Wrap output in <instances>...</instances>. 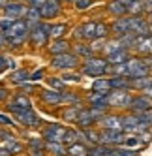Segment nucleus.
<instances>
[{"instance_id": "42", "label": "nucleus", "mask_w": 152, "mask_h": 156, "mask_svg": "<svg viewBox=\"0 0 152 156\" xmlns=\"http://www.w3.org/2000/svg\"><path fill=\"white\" fill-rule=\"evenodd\" d=\"M79 113H81V109H77V107L66 109V111H64V120H77Z\"/></svg>"}, {"instance_id": "9", "label": "nucleus", "mask_w": 152, "mask_h": 156, "mask_svg": "<svg viewBox=\"0 0 152 156\" xmlns=\"http://www.w3.org/2000/svg\"><path fill=\"white\" fill-rule=\"evenodd\" d=\"M148 109H152V98H148L145 92L139 96H133L132 105H130L132 113H143V111H148Z\"/></svg>"}, {"instance_id": "30", "label": "nucleus", "mask_w": 152, "mask_h": 156, "mask_svg": "<svg viewBox=\"0 0 152 156\" xmlns=\"http://www.w3.org/2000/svg\"><path fill=\"white\" fill-rule=\"evenodd\" d=\"M45 149L51 151V152H55L57 156L68 154V149H62V143H58V141H47V143H45Z\"/></svg>"}, {"instance_id": "40", "label": "nucleus", "mask_w": 152, "mask_h": 156, "mask_svg": "<svg viewBox=\"0 0 152 156\" xmlns=\"http://www.w3.org/2000/svg\"><path fill=\"white\" fill-rule=\"evenodd\" d=\"M64 30H66V25H51L49 34H51V38H60L64 34Z\"/></svg>"}, {"instance_id": "19", "label": "nucleus", "mask_w": 152, "mask_h": 156, "mask_svg": "<svg viewBox=\"0 0 152 156\" xmlns=\"http://www.w3.org/2000/svg\"><path fill=\"white\" fill-rule=\"evenodd\" d=\"M135 49L141 55H152V34H148V36H139Z\"/></svg>"}, {"instance_id": "5", "label": "nucleus", "mask_w": 152, "mask_h": 156, "mask_svg": "<svg viewBox=\"0 0 152 156\" xmlns=\"http://www.w3.org/2000/svg\"><path fill=\"white\" fill-rule=\"evenodd\" d=\"M53 68L57 70H68V68H75L79 64V55L75 53H60V55H55L51 60Z\"/></svg>"}, {"instance_id": "11", "label": "nucleus", "mask_w": 152, "mask_h": 156, "mask_svg": "<svg viewBox=\"0 0 152 156\" xmlns=\"http://www.w3.org/2000/svg\"><path fill=\"white\" fill-rule=\"evenodd\" d=\"M26 12H28V9L21 4V2H8L4 6V17H9V19H13V21L25 17Z\"/></svg>"}, {"instance_id": "48", "label": "nucleus", "mask_w": 152, "mask_h": 156, "mask_svg": "<svg viewBox=\"0 0 152 156\" xmlns=\"http://www.w3.org/2000/svg\"><path fill=\"white\" fill-rule=\"evenodd\" d=\"M45 2H47V0H28V4H30L32 8H41Z\"/></svg>"}, {"instance_id": "35", "label": "nucleus", "mask_w": 152, "mask_h": 156, "mask_svg": "<svg viewBox=\"0 0 152 156\" xmlns=\"http://www.w3.org/2000/svg\"><path fill=\"white\" fill-rule=\"evenodd\" d=\"M75 55L85 57V58H90L92 57V47L85 45V43H77V45H75Z\"/></svg>"}, {"instance_id": "4", "label": "nucleus", "mask_w": 152, "mask_h": 156, "mask_svg": "<svg viewBox=\"0 0 152 156\" xmlns=\"http://www.w3.org/2000/svg\"><path fill=\"white\" fill-rule=\"evenodd\" d=\"M49 30H51V25L49 23H36L34 27L30 28V41L34 43V45H38V47H41V45H45L47 43V40L51 38V34H49Z\"/></svg>"}, {"instance_id": "10", "label": "nucleus", "mask_w": 152, "mask_h": 156, "mask_svg": "<svg viewBox=\"0 0 152 156\" xmlns=\"http://www.w3.org/2000/svg\"><path fill=\"white\" fill-rule=\"evenodd\" d=\"M66 130L68 128H64L60 124H49L45 130H43V137H45L47 141H58V143H62L64 136H66Z\"/></svg>"}, {"instance_id": "25", "label": "nucleus", "mask_w": 152, "mask_h": 156, "mask_svg": "<svg viewBox=\"0 0 152 156\" xmlns=\"http://www.w3.org/2000/svg\"><path fill=\"white\" fill-rule=\"evenodd\" d=\"M70 49V43L66 40H62V38H55V41L49 43V51L53 55H60V53H68Z\"/></svg>"}, {"instance_id": "8", "label": "nucleus", "mask_w": 152, "mask_h": 156, "mask_svg": "<svg viewBox=\"0 0 152 156\" xmlns=\"http://www.w3.org/2000/svg\"><path fill=\"white\" fill-rule=\"evenodd\" d=\"M132 17V28H130V32H133V34L137 36H148L152 34L150 30V23L147 19H143L141 15H130Z\"/></svg>"}, {"instance_id": "50", "label": "nucleus", "mask_w": 152, "mask_h": 156, "mask_svg": "<svg viewBox=\"0 0 152 156\" xmlns=\"http://www.w3.org/2000/svg\"><path fill=\"white\" fill-rule=\"evenodd\" d=\"M4 47H8V36L0 32V49H4Z\"/></svg>"}, {"instance_id": "23", "label": "nucleus", "mask_w": 152, "mask_h": 156, "mask_svg": "<svg viewBox=\"0 0 152 156\" xmlns=\"http://www.w3.org/2000/svg\"><path fill=\"white\" fill-rule=\"evenodd\" d=\"M122 147L132 149V151H141V149H145V143H143V139H141L139 136H132V133H130V136H126Z\"/></svg>"}, {"instance_id": "24", "label": "nucleus", "mask_w": 152, "mask_h": 156, "mask_svg": "<svg viewBox=\"0 0 152 156\" xmlns=\"http://www.w3.org/2000/svg\"><path fill=\"white\" fill-rule=\"evenodd\" d=\"M88 149H90V147H86L85 143L75 141V143L68 145V154H70V156H88Z\"/></svg>"}, {"instance_id": "22", "label": "nucleus", "mask_w": 152, "mask_h": 156, "mask_svg": "<svg viewBox=\"0 0 152 156\" xmlns=\"http://www.w3.org/2000/svg\"><path fill=\"white\" fill-rule=\"evenodd\" d=\"M116 40L120 41V45H122L124 49H135V45H137V40H139V36H137V34H133V32H126V34L118 36Z\"/></svg>"}, {"instance_id": "2", "label": "nucleus", "mask_w": 152, "mask_h": 156, "mask_svg": "<svg viewBox=\"0 0 152 156\" xmlns=\"http://www.w3.org/2000/svg\"><path fill=\"white\" fill-rule=\"evenodd\" d=\"M132 100H133V96L130 94L128 88H113L109 96H107L109 107H118V109H130Z\"/></svg>"}, {"instance_id": "14", "label": "nucleus", "mask_w": 152, "mask_h": 156, "mask_svg": "<svg viewBox=\"0 0 152 156\" xmlns=\"http://www.w3.org/2000/svg\"><path fill=\"white\" fill-rule=\"evenodd\" d=\"M40 12H41V17H43V19H51V17L58 15V13H60V4H58V0H47V2L40 8Z\"/></svg>"}, {"instance_id": "41", "label": "nucleus", "mask_w": 152, "mask_h": 156, "mask_svg": "<svg viewBox=\"0 0 152 156\" xmlns=\"http://www.w3.org/2000/svg\"><path fill=\"white\" fill-rule=\"evenodd\" d=\"M107 32H109L107 25H103V23H96V40H103V38L107 36Z\"/></svg>"}, {"instance_id": "44", "label": "nucleus", "mask_w": 152, "mask_h": 156, "mask_svg": "<svg viewBox=\"0 0 152 156\" xmlns=\"http://www.w3.org/2000/svg\"><path fill=\"white\" fill-rule=\"evenodd\" d=\"M92 4V0H75V8L77 9H86Z\"/></svg>"}, {"instance_id": "38", "label": "nucleus", "mask_w": 152, "mask_h": 156, "mask_svg": "<svg viewBox=\"0 0 152 156\" xmlns=\"http://www.w3.org/2000/svg\"><path fill=\"white\" fill-rule=\"evenodd\" d=\"M137 117H139V120H141V124L152 128V109L143 111V113H137Z\"/></svg>"}, {"instance_id": "37", "label": "nucleus", "mask_w": 152, "mask_h": 156, "mask_svg": "<svg viewBox=\"0 0 152 156\" xmlns=\"http://www.w3.org/2000/svg\"><path fill=\"white\" fill-rule=\"evenodd\" d=\"M26 79H30V73L25 72V70H17V72L12 73V81H13V83H23V81H26Z\"/></svg>"}, {"instance_id": "28", "label": "nucleus", "mask_w": 152, "mask_h": 156, "mask_svg": "<svg viewBox=\"0 0 152 156\" xmlns=\"http://www.w3.org/2000/svg\"><path fill=\"white\" fill-rule=\"evenodd\" d=\"M92 88L96 92H111L113 88H111V79H96L94 81V85H92Z\"/></svg>"}, {"instance_id": "56", "label": "nucleus", "mask_w": 152, "mask_h": 156, "mask_svg": "<svg viewBox=\"0 0 152 156\" xmlns=\"http://www.w3.org/2000/svg\"><path fill=\"white\" fill-rule=\"evenodd\" d=\"M6 4H8V0H0V8H4Z\"/></svg>"}, {"instance_id": "3", "label": "nucleus", "mask_w": 152, "mask_h": 156, "mask_svg": "<svg viewBox=\"0 0 152 156\" xmlns=\"http://www.w3.org/2000/svg\"><path fill=\"white\" fill-rule=\"evenodd\" d=\"M150 66H152V60L150 58H130L126 62V75L130 79H133V77H141V75H148L150 72Z\"/></svg>"}, {"instance_id": "39", "label": "nucleus", "mask_w": 152, "mask_h": 156, "mask_svg": "<svg viewBox=\"0 0 152 156\" xmlns=\"http://www.w3.org/2000/svg\"><path fill=\"white\" fill-rule=\"evenodd\" d=\"M49 87L53 90H58V92H64V79H57V77H49L47 79Z\"/></svg>"}, {"instance_id": "43", "label": "nucleus", "mask_w": 152, "mask_h": 156, "mask_svg": "<svg viewBox=\"0 0 152 156\" xmlns=\"http://www.w3.org/2000/svg\"><path fill=\"white\" fill-rule=\"evenodd\" d=\"M13 66V62L9 60L8 57H4V55H0V72H4L6 68H12Z\"/></svg>"}, {"instance_id": "7", "label": "nucleus", "mask_w": 152, "mask_h": 156, "mask_svg": "<svg viewBox=\"0 0 152 156\" xmlns=\"http://www.w3.org/2000/svg\"><path fill=\"white\" fill-rule=\"evenodd\" d=\"M13 115H15V120L19 122V124H25V126H38V124H41V119L32 111V107L15 111Z\"/></svg>"}, {"instance_id": "26", "label": "nucleus", "mask_w": 152, "mask_h": 156, "mask_svg": "<svg viewBox=\"0 0 152 156\" xmlns=\"http://www.w3.org/2000/svg\"><path fill=\"white\" fill-rule=\"evenodd\" d=\"M25 19L28 21V25H30V28L34 27L36 23H40V21L43 19L41 17V12H40V8H28V12H26V15H25Z\"/></svg>"}, {"instance_id": "49", "label": "nucleus", "mask_w": 152, "mask_h": 156, "mask_svg": "<svg viewBox=\"0 0 152 156\" xmlns=\"http://www.w3.org/2000/svg\"><path fill=\"white\" fill-rule=\"evenodd\" d=\"M30 79H32V81H40V79H43V70H38L36 73H32Z\"/></svg>"}, {"instance_id": "20", "label": "nucleus", "mask_w": 152, "mask_h": 156, "mask_svg": "<svg viewBox=\"0 0 152 156\" xmlns=\"http://www.w3.org/2000/svg\"><path fill=\"white\" fill-rule=\"evenodd\" d=\"M107 12L115 17H124L128 15V8L122 4V0H113V2L107 4Z\"/></svg>"}, {"instance_id": "51", "label": "nucleus", "mask_w": 152, "mask_h": 156, "mask_svg": "<svg viewBox=\"0 0 152 156\" xmlns=\"http://www.w3.org/2000/svg\"><path fill=\"white\" fill-rule=\"evenodd\" d=\"M2 100H8V88L0 87V102H2Z\"/></svg>"}, {"instance_id": "53", "label": "nucleus", "mask_w": 152, "mask_h": 156, "mask_svg": "<svg viewBox=\"0 0 152 156\" xmlns=\"http://www.w3.org/2000/svg\"><path fill=\"white\" fill-rule=\"evenodd\" d=\"M145 4H147V13L152 15V0H145Z\"/></svg>"}, {"instance_id": "18", "label": "nucleus", "mask_w": 152, "mask_h": 156, "mask_svg": "<svg viewBox=\"0 0 152 156\" xmlns=\"http://www.w3.org/2000/svg\"><path fill=\"white\" fill-rule=\"evenodd\" d=\"M107 96H109V92H92L88 94V102L94 105V107H105L109 109V102H107Z\"/></svg>"}, {"instance_id": "29", "label": "nucleus", "mask_w": 152, "mask_h": 156, "mask_svg": "<svg viewBox=\"0 0 152 156\" xmlns=\"http://www.w3.org/2000/svg\"><path fill=\"white\" fill-rule=\"evenodd\" d=\"M143 12H147V4H145V0H135V2L128 8V15H141Z\"/></svg>"}, {"instance_id": "36", "label": "nucleus", "mask_w": 152, "mask_h": 156, "mask_svg": "<svg viewBox=\"0 0 152 156\" xmlns=\"http://www.w3.org/2000/svg\"><path fill=\"white\" fill-rule=\"evenodd\" d=\"M13 23H15V21H13V19H9V17L0 19V32L8 36V34H9V30H12V27H13Z\"/></svg>"}, {"instance_id": "52", "label": "nucleus", "mask_w": 152, "mask_h": 156, "mask_svg": "<svg viewBox=\"0 0 152 156\" xmlns=\"http://www.w3.org/2000/svg\"><path fill=\"white\" fill-rule=\"evenodd\" d=\"M0 156H12V152H9L6 147H2V145H0Z\"/></svg>"}, {"instance_id": "47", "label": "nucleus", "mask_w": 152, "mask_h": 156, "mask_svg": "<svg viewBox=\"0 0 152 156\" xmlns=\"http://www.w3.org/2000/svg\"><path fill=\"white\" fill-rule=\"evenodd\" d=\"M0 124H8V126H12V124H13V120L9 119V117H6V115L0 113Z\"/></svg>"}, {"instance_id": "27", "label": "nucleus", "mask_w": 152, "mask_h": 156, "mask_svg": "<svg viewBox=\"0 0 152 156\" xmlns=\"http://www.w3.org/2000/svg\"><path fill=\"white\" fill-rule=\"evenodd\" d=\"M94 122H96V120H94V117H92V113H90L88 109H86V111H81L79 117H77V124L83 126V128H90Z\"/></svg>"}, {"instance_id": "33", "label": "nucleus", "mask_w": 152, "mask_h": 156, "mask_svg": "<svg viewBox=\"0 0 152 156\" xmlns=\"http://www.w3.org/2000/svg\"><path fill=\"white\" fill-rule=\"evenodd\" d=\"M109 156H139V151H132V149H126V147H116V149H111Z\"/></svg>"}, {"instance_id": "45", "label": "nucleus", "mask_w": 152, "mask_h": 156, "mask_svg": "<svg viewBox=\"0 0 152 156\" xmlns=\"http://www.w3.org/2000/svg\"><path fill=\"white\" fill-rule=\"evenodd\" d=\"M0 139L2 141H9V139H15L9 132H6V130H0Z\"/></svg>"}, {"instance_id": "34", "label": "nucleus", "mask_w": 152, "mask_h": 156, "mask_svg": "<svg viewBox=\"0 0 152 156\" xmlns=\"http://www.w3.org/2000/svg\"><path fill=\"white\" fill-rule=\"evenodd\" d=\"M2 147H6L9 152H12V156L13 154H19L21 151H23V147H21V143L17 141V139H9V141H4V145Z\"/></svg>"}, {"instance_id": "31", "label": "nucleus", "mask_w": 152, "mask_h": 156, "mask_svg": "<svg viewBox=\"0 0 152 156\" xmlns=\"http://www.w3.org/2000/svg\"><path fill=\"white\" fill-rule=\"evenodd\" d=\"M43 145L40 143V141H36V139H32L30 143H28V151H30V156H45V152H43Z\"/></svg>"}, {"instance_id": "54", "label": "nucleus", "mask_w": 152, "mask_h": 156, "mask_svg": "<svg viewBox=\"0 0 152 156\" xmlns=\"http://www.w3.org/2000/svg\"><path fill=\"white\" fill-rule=\"evenodd\" d=\"M90 47H92V51H94V49H102V47H105V43H103V41H100V43H92Z\"/></svg>"}, {"instance_id": "55", "label": "nucleus", "mask_w": 152, "mask_h": 156, "mask_svg": "<svg viewBox=\"0 0 152 156\" xmlns=\"http://www.w3.org/2000/svg\"><path fill=\"white\" fill-rule=\"evenodd\" d=\"M145 94H147L148 98H152V87H148V88H147V90H145Z\"/></svg>"}, {"instance_id": "6", "label": "nucleus", "mask_w": 152, "mask_h": 156, "mask_svg": "<svg viewBox=\"0 0 152 156\" xmlns=\"http://www.w3.org/2000/svg\"><path fill=\"white\" fill-rule=\"evenodd\" d=\"M100 136H102L100 145H107V147H111V145H122L124 143L126 132L124 130H103V132H100Z\"/></svg>"}, {"instance_id": "57", "label": "nucleus", "mask_w": 152, "mask_h": 156, "mask_svg": "<svg viewBox=\"0 0 152 156\" xmlns=\"http://www.w3.org/2000/svg\"><path fill=\"white\" fill-rule=\"evenodd\" d=\"M148 23H150V30H152V17H150V21H148Z\"/></svg>"}, {"instance_id": "12", "label": "nucleus", "mask_w": 152, "mask_h": 156, "mask_svg": "<svg viewBox=\"0 0 152 156\" xmlns=\"http://www.w3.org/2000/svg\"><path fill=\"white\" fill-rule=\"evenodd\" d=\"M100 124L103 130H124V120L122 117H116V115H105Z\"/></svg>"}, {"instance_id": "32", "label": "nucleus", "mask_w": 152, "mask_h": 156, "mask_svg": "<svg viewBox=\"0 0 152 156\" xmlns=\"http://www.w3.org/2000/svg\"><path fill=\"white\" fill-rule=\"evenodd\" d=\"M83 27V38L85 40H96V23H85Z\"/></svg>"}, {"instance_id": "46", "label": "nucleus", "mask_w": 152, "mask_h": 156, "mask_svg": "<svg viewBox=\"0 0 152 156\" xmlns=\"http://www.w3.org/2000/svg\"><path fill=\"white\" fill-rule=\"evenodd\" d=\"M62 79H64V81H79L81 77H79V75H71V73H64Z\"/></svg>"}, {"instance_id": "17", "label": "nucleus", "mask_w": 152, "mask_h": 156, "mask_svg": "<svg viewBox=\"0 0 152 156\" xmlns=\"http://www.w3.org/2000/svg\"><path fill=\"white\" fill-rule=\"evenodd\" d=\"M41 100L49 105H57V104H62L64 102V92H58V90H43L41 92Z\"/></svg>"}, {"instance_id": "1", "label": "nucleus", "mask_w": 152, "mask_h": 156, "mask_svg": "<svg viewBox=\"0 0 152 156\" xmlns=\"http://www.w3.org/2000/svg\"><path fill=\"white\" fill-rule=\"evenodd\" d=\"M109 60L107 58H96V57H90L86 58V62L83 64V73L85 75H90V77H102L105 72H109Z\"/></svg>"}, {"instance_id": "58", "label": "nucleus", "mask_w": 152, "mask_h": 156, "mask_svg": "<svg viewBox=\"0 0 152 156\" xmlns=\"http://www.w3.org/2000/svg\"><path fill=\"white\" fill-rule=\"evenodd\" d=\"M66 2H73V4H75V0H66Z\"/></svg>"}, {"instance_id": "13", "label": "nucleus", "mask_w": 152, "mask_h": 156, "mask_svg": "<svg viewBox=\"0 0 152 156\" xmlns=\"http://www.w3.org/2000/svg\"><path fill=\"white\" fill-rule=\"evenodd\" d=\"M111 27H113V32L116 36H122V34H126V32H130V28H132V17H130V15L116 17V21Z\"/></svg>"}, {"instance_id": "21", "label": "nucleus", "mask_w": 152, "mask_h": 156, "mask_svg": "<svg viewBox=\"0 0 152 156\" xmlns=\"http://www.w3.org/2000/svg\"><path fill=\"white\" fill-rule=\"evenodd\" d=\"M107 60H109V64H122L126 60H130V55H128V49H116L113 53L107 55Z\"/></svg>"}, {"instance_id": "16", "label": "nucleus", "mask_w": 152, "mask_h": 156, "mask_svg": "<svg viewBox=\"0 0 152 156\" xmlns=\"http://www.w3.org/2000/svg\"><path fill=\"white\" fill-rule=\"evenodd\" d=\"M148 87H152V75H141V77H133L132 79V90H139L145 92Z\"/></svg>"}, {"instance_id": "15", "label": "nucleus", "mask_w": 152, "mask_h": 156, "mask_svg": "<svg viewBox=\"0 0 152 156\" xmlns=\"http://www.w3.org/2000/svg\"><path fill=\"white\" fill-rule=\"evenodd\" d=\"M8 109L12 111V113H15V111H21V109H30V102H28L26 96H23V94H15L13 100L9 102Z\"/></svg>"}]
</instances>
